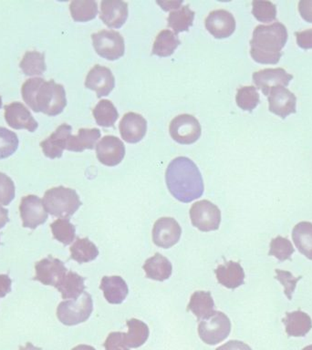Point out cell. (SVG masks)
<instances>
[{"label":"cell","mask_w":312,"mask_h":350,"mask_svg":"<svg viewBox=\"0 0 312 350\" xmlns=\"http://www.w3.org/2000/svg\"><path fill=\"white\" fill-rule=\"evenodd\" d=\"M167 187L179 202L188 204L204 193V182L196 163L187 157L174 159L166 172Z\"/></svg>","instance_id":"6da1fadb"},{"label":"cell","mask_w":312,"mask_h":350,"mask_svg":"<svg viewBox=\"0 0 312 350\" xmlns=\"http://www.w3.org/2000/svg\"><path fill=\"white\" fill-rule=\"evenodd\" d=\"M22 98L35 112H42L48 116H57L67 106L64 87L51 79L32 78L24 82L21 88Z\"/></svg>","instance_id":"7a4b0ae2"},{"label":"cell","mask_w":312,"mask_h":350,"mask_svg":"<svg viewBox=\"0 0 312 350\" xmlns=\"http://www.w3.org/2000/svg\"><path fill=\"white\" fill-rule=\"evenodd\" d=\"M287 30L281 22L259 25L250 40L252 59L260 64H276L282 57L281 49L287 41Z\"/></svg>","instance_id":"3957f363"},{"label":"cell","mask_w":312,"mask_h":350,"mask_svg":"<svg viewBox=\"0 0 312 350\" xmlns=\"http://www.w3.org/2000/svg\"><path fill=\"white\" fill-rule=\"evenodd\" d=\"M42 202L47 212L60 219L70 218L82 204L76 191L64 186L49 189Z\"/></svg>","instance_id":"277c9868"},{"label":"cell","mask_w":312,"mask_h":350,"mask_svg":"<svg viewBox=\"0 0 312 350\" xmlns=\"http://www.w3.org/2000/svg\"><path fill=\"white\" fill-rule=\"evenodd\" d=\"M93 310L92 295L84 292L77 299L63 301L57 308V317L65 325H76L87 321Z\"/></svg>","instance_id":"5b68a950"},{"label":"cell","mask_w":312,"mask_h":350,"mask_svg":"<svg viewBox=\"0 0 312 350\" xmlns=\"http://www.w3.org/2000/svg\"><path fill=\"white\" fill-rule=\"evenodd\" d=\"M230 332L231 322L226 314L220 311H213L198 325L200 338L208 345L220 343L229 336Z\"/></svg>","instance_id":"8992f818"},{"label":"cell","mask_w":312,"mask_h":350,"mask_svg":"<svg viewBox=\"0 0 312 350\" xmlns=\"http://www.w3.org/2000/svg\"><path fill=\"white\" fill-rule=\"evenodd\" d=\"M96 53L104 59H119L125 55V44L122 36L115 30H101L92 36Z\"/></svg>","instance_id":"52a82bcc"},{"label":"cell","mask_w":312,"mask_h":350,"mask_svg":"<svg viewBox=\"0 0 312 350\" xmlns=\"http://www.w3.org/2000/svg\"><path fill=\"white\" fill-rule=\"evenodd\" d=\"M192 224L202 232L216 231L221 221L219 208L207 200L194 202L190 209Z\"/></svg>","instance_id":"ba28073f"},{"label":"cell","mask_w":312,"mask_h":350,"mask_svg":"<svg viewBox=\"0 0 312 350\" xmlns=\"http://www.w3.org/2000/svg\"><path fill=\"white\" fill-rule=\"evenodd\" d=\"M169 133L178 144H193L201 136L202 128L198 120L193 115L181 114L170 123Z\"/></svg>","instance_id":"9c48e42d"},{"label":"cell","mask_w":312,"mask_h":350,"mask_svg":"<svg viewBox=\"0 0 312 350\" xmlns=\"http://www.w3.org/2000/svg\"><path fill=\"white\" fill-rule=\"evenodd\" d=\"M35 271L36 275L33 280L40 282L45 286H54L55 288H57L68 273L64 262L52 256H48L36 262Z\"/></svg>","instance_id":"30bf717a"},{"label":"cell","mask_w":312,"mask_h":350,"mask_svg":"<svg viewBox=\"0 0 312 350\" xmlns=\"http://www.w3.org/2000/svg\"><path fill=\"white\" fill-rule=\"evenodd\" d=\"M19 212L24 228L34 230L48 220L49 213L42 200L37 196H27L21 199Z\"/></svg>","instance_id":"8fae6325"},{"label":"cell","mask_w":312,"mask_h":350,"mask_svg":"<svg viewBox=\"0 0 312 350\" xmlns=\"http://www.w3.org/2000/svg\"><path fill=\"white\" fill-rule=\"evenodd\" d=\"M96 156L106 166H116L125 156V146L116 136H104L96 145Z\"/></svg>","instance_id":"7c38bea8"},{"label":"cell","mask_w":312,"mask_h":350,"mask_svg":"<svg viewBox=\"0 0 312 350\" xmlns=\"http://www.w3.org/2000/svg\"><path fill=\"white\" fill-rule=\"evenodd\" d=\"M181 234H182V229L174 218H160L153 226V243L159 247L168 249L177 245L180 240Z\"/></svg>","instance_id":"4fadbf2b"},{"label":"cell","mask_w":312,"mask_h":350,"mask_svg":"<svg viewBox=\"0 0 312 350\" xmlns=\"http://www.w3.org/2000/svg\"><path fill=\"white\" fill-rule=\"evenodd\" d=\"M297 98L294 93L283 86H276L271 89L268 95V109L272 113L285 119L289 114L296 113Z\"/></svg>","instance_id":"5bb4252c"},{"label":"cell","mask_w":312,"mask_h":350,"mask_svg":"<svg viewBox=\"0 0 312 350\" xmlns=\"http://www.w3.org/2000/svg\"><path fill=\"white\" fill-rule=\"evenodd\" d=\"M253 82L265 96L270 95L271 89L276 86H289L293 76L287 73L284 68H265L253 73Z\"/></svg>","instance_id":"9a60e30c"},{"label":"cell","mask_w":312,"mask_h":350,"mask_svg":"<svg viewBox=\"0 0 312 350\" xmlns=\"http://www.w3.org/2000/svg\"><path fill=\"white\" fill-rule=\"evenodd\" d=\"M5 120L15 130H27L34 133L38 127L34 117L24 104L15 101L5 106Z\"/></svg>","instance_id":"2e32d148"},{"label":"cell","mask_w":312,"mask_h":350,"mask_svg":"<svg viewBox=\"0 0 312 350\" xmlns=\"http://www.w3.org/2000/svg\"><path fill=\"white\" fill-rule=\"evenodd\" d=\"M205 29L216 38H226L235 32V21L229 11L213 10L205 21Z\"/></svg>","instance_id":"e0dca14e"},{"label":"cell","mask_w":312,"mask_h":350,"mask_svg":"<svg viewBox=\"0 0 312 350\" xmlns=\"http://www.w3.org/2000/svg\"><path fill=\"white\" fill-rule=\"evenodd\" d=\"M115 79L109 68L96 65L88 73L85 87L94 90L98 98L108 96L114 89Z\"/></svg>","instance_id":"ac0fdd59"},{"label":"cell","mask_w":312,"mask_h":350,"mask_svg":"<svg viewBox=\"0 0 312 350\" xmlns=\"http://www.w3.org/2000/svg\"><path fill=\"white\" fill-rule=\"evenodd\" d=\"M119 130L122 138L128 144L141 142L147 131V122L142 115L128 112L120 120Z\"/></svg>","instance_id":"d6986e66"},{"label":"cell","mask_w":312,"mask_h":350,"mask_svg":"<svg viewBox=\"0 0 312 350\" xmlns=\"http://www.w3.org/2000/svg\"><path fill=\"white\" fill-rule=\"evenodd\" d=\"M128 4L122 0H103L100 18L107 27L120 29L128 18Z\"/></svg>","instance_id":"ffe728a7"},{"label":"cell","mask_w":312,"mask_h":350,"mask_svg":"<svg viewBox=\"0 0 312 350\" xmlns=\"http://www.w3.org/2000/svg\"><path fill=\"white\" fill-rule=\"evenodd\" d=\"M71 131H73V128L70 125L63 123L45 141L41 142L40 147L44 155L49 159L62 157L63 150L67 148L68 139L71 135Z\"/></svg>","instance_id":"44dd1931"},{"label":"cell","mask_w":312,"mask_h":350,"mask_svg":"<svg viewBox=\"0 0 312 350\" xmlns=\"http://www.w3.org/2000/svg\"><path fill=\"white\" fill-rule=\"evenodd\" d=\"M218 283L229 289L242 286L245 281V272L239 262L229 261L218 265L216 269Z\"/></svg>","instance_id":"7402d4cb"},{"label":"cell","mask_w":312,"mask_h":350,"mask_svg":"<svg viewBox=\"0 0 312 350\" xmlns=\"http://www.w3.org/2000/svg\"><path fill=\"white\" fill-rule=\"evenodd\" d=\"M100 287L103 291L105 299L114 305L122 304L129 293L128 286L125 279L118 275L104 276L101 279Z\"/></svg>","instance_id":"603a6c76"},{"label":"cell","mask_w":312,"mask_h":350,"mask_svg":"<svg viewBox=\"0 0 312 350\" xmlns=\"http://www.w3.org/2000/svg\"><path fill=\"white\" fill-rule=\"evenodd\" d=\"M289 336H305L312 328V320L308 314L301 310L287 312L282 320Z\"/></svg>","instance_id":"cb8c5ba5"},{"label":"cell","mask_w":312,"mask_h":350,"mask_svg":"<svg viewBox=\"0 0 312 350\" xmlns=\"http://www.w3.org/2000/svg\"><path fill=\"white\" fill-rule=\"evenodd\" d=\"M99 129H79L77 135H70L66 150L70 152H82L85 150H93L101 138Z\"/></svg>","instance_id":"d4e9b609"},{"label":"cell","mask_w":312,"mask_h":350,"mask_svg":"<svg viewBox=\"0 0 312 350\" xmlns=\"http://www.w3.org/2000/svg\"><path fill=\"white\" fill-rule=\"evenodd\" d=\"M144 270L148 278L163 282L171 276L172 267L166 257L161 254H156L145 262Z\"/></svg>","instance_id":"484cf974"},{"label":"cell","mask_w":312,"mask_h":350,"mask_svg":"<svg viewBox=\"0 0 312 350\" xmlns=\"http://www.w3.org/2000/svg\"><path fill=\"white\" fill-rule=\"evenodd\" d=\"M213 308H215V302L210 292L196 291L191 297L187 310L194 314L198 321H201L215 311Z\"/></svg>","instance_id":"4316f807"},{"label":"cell","mask_w":312,"mask_h":350,"mask_svg":"<svg viewBox=\"0 0 312 350\" xmlns=\"http://www.w3.org/2000/svg\"><path fill=\"white\" fill-rule=\"evenodd\" d=\"M84 282L82 276L68 271L57 289L62 294L63 299H77L85 292Z\"/></svg>","instance_id":"83f0119b"},{"label":"cell","mask_w":312,"mask_h":350,"mask_svg":"<svg viewBox=\"0 0 312 350\" xmlns=\"http://www.w3.org/2000/svg\"><path fill=\"white\" fill-rule=\"evenodd\" d=\"M292 238L298 251L312 260V224L300 221L293 228Z\"/></svg>","instance_id":"f1b7e54d"},{"label":"cell","mask_w":312,"mask_h":350,"mask_svg":"<svg viewBox=\"0 0 312 350\" xmlns=\"http://www.w3.org/2000/svg\"><path fill=\"white\" fill-rule=\"evenodd\" d=\"M180 44L179 38L171 30H161L153 42L152 53L161 57L171 56Z\"/></svg>","instance_id":"f546056e"},{"label":"cell","mask_w":312,"mask_h":350,"mask_svg":"<svg viewBox=\"0 0 312 350\" xmlns=\"http://www.w3.org/2000/svg\"><path fill=\"white\" fill-rule=\"evenodd\" d=\"M196 13L191 10L189 5H182L178 10L172 11L167 18V25L174 29V34L188 31L189 27L194 23Z\"/></svg>","instance_id":"4dcf8cb0"},{"label":"cell","mask_w":312,"mask_h":350,"mask_svg":"<svg viewBox=\"0 0 312 350\" xmlns=\"http://www.w3.org/2000/svg\"><path fill=\"white\" fill-rule=\"evenodd\" d=\"M70 250L71 259L78 262L79 264L93 261L99 256L97 246L90 242L89 238L87 237L77 238Z\"/></svg>","instance_id":"1f68e13d"},{"label":"cell","mask_w":312,"mask_h":350,"mask_svg":"<svg viewBox=\"0 0 312 350\" xmlns=\"http://www.w3.org/2000/svg\"><path fill=\"white\" fill-rule=\"evenodd\" d=\"M128 333L125 334L126 344L129 347L137 349L142 346L149 338V327L141 320L133 319L126 322Z\"/></svg>","instance_id":"d6a6232c"},{"label":"cell","mask_w":312,"mask_h":350,"mask_svg":"<svg viewBox=\"0 0 312 350\" xmlns=\"http://www.w3.org/2000/svg\"><path fill=\"white\" fill-rule=\"evenodd\" d=\"M93 117L99 126L103 128L114 127L119 113L116 107L109 100H101L93 109Z\"/></svg>","instance_id":"836d02e7"},{"label":"cell","mask_w":312,"mask_h":350,"mask_svg":"<svg viewBox=\"0 0 312 350\" xmlns=\"http://www.w3.org/2000/svg\"><path fill=\"white\" fill-rule=\"evenodd\" d=\"M22 71L26 76H40L47 70L45 54L38 51H27L19 63Z\"/></svg>","instance_id":"e575fe53"},{"label":"cell","mask_w":312,"mask_h":350,"mask_svg":"<svg viewBox=\"0 0 312 350\" xmlns=\"http://www.w3.org/2000/svg\"><path fill=\"white\" fill-rule=\"evenodd\" d=\"M70 10L73 21L87 22L98 15V5L94 0H74L70 2Z\"/></svg>","instance_id":"d590c367"},{"label":"cell","mask_w":312,"mask_h":350,"mask_svg":"<svg viewBox=\"0 0 312 350\" xmlns=\"http://www.w3.org/2000/svg\"><path fill=\"white\" fill-rule=\"evenodd\" d=\"M51 228L55 239L64 245H70L75 239V226L68 219H57L51 224Z\"/></svg>","instance_id":"8d00e7d4"},{"label":"cell","mask_w":312,"mask_h":350,"mask_svg":"<svg viewBox=\"0 0 312 350\" xmlns=\"http://www.w3.org/2000/svg\"><path fill=\"white\" fill-rule=\"evenodd\" d=\"M235 101L241 109L252 111L260 103L257 88L254 86L241 87L237 90Z\"/></svg>","instance_id":"74e56055"},{"label":"cell","mask_w":312,"mask_h":350,"mask_svg":"<svg viewBox=\"0 0 312 350\" xmlns=\"http://www.w3.org/2000/svg\"><path fill=\"white\" fill-rule=\"evenodd\" d=\"M18 137L14 131L0 127V160L10 157L18 148Z\"/></svg>","instance_id":"f35d334b"},{"label":"cell","mask_w":312,"mask_h":350,"mask_svg":"<svg viewBox=\"0 0 312 350\" xmlns=\"http://www.w3.org/2000/svg\"><path fill=\"white\" fill-rule=\"evenodd\" d=\"M295 249L287 238L276 237L270 243V250L268 256L276 257L279 261L283 262L291 258Z\"/></svg>","instance_id":"ab89813d"},{"label":"cell","mask_w":312,"mask_h":350,"mask_svg":"<svg viewBox=\"0 0 312 350\" xmlns=\"http://www.w3.org/2000/svg\"><path fill=\"white\" fill-rule=\"evenodd\" d=\"M252 14L257 21L268 23L276 19V7L270 1L255 0L252 2Z\"/></svg>","instance_id":"60d3db41"},{"label":"cell","mask_w":312,"mask_h":350,"mask_svg":"<svg viewBox=\"0 0 312 350\" xmlns=\"http://www.w3.org/2000/svg\"><path fill=\"white\" fill-rule=\"evenodd\" d=\"M15 183L4 172H0V204H10L15 198Z\"/></svg>","instance_id":"b9f144b4"},{"label":"cell","mask_w":312,"mask_h":350,"mask_svg":"<svg viewBox=\"0 0 312 350\" xmlns=\"http://www.w3.org/2000/svg\"><path fill=\"white\" fill-rule=\"evenodd\" d=\"M276 279L281 282L282 286H284V293L287 299H292V295L294 293L298 282L300 280L302 276L295 278L289 271L276 269Z\"/></svg>","instance_id":"7bdbcfd3"},{"label":"cell","mask_w":312,"mask_h":350,"mask_svg":"<svg viewBox=\"0 0 312 350\" xmlns=\"http://www.w3.org/2000/svg\"><path fill=\"white\" fill-rule=\"evenodd\" d=\"M125 334L123 332H112L104 343L105 350H130L125 341Z\"/></svg>","instance_id":"ee69618b"},{"label":"cell","mask_w":312,"mask_h":350,"mask_svg":"<svg viewBox=\"0 0 312 350\" xmlns=\"http://www.w3.org/2000/svg\"><path fill=\"white\" fill-rule=\"evenodd\" d=\"M298 46L303 49H312V29L295 32Z\"/></svg>","instance_id":"f6af8a7d"},{"label":"cell","mask_w":312,"mask_h":350,"mask_svg":"<svg viewBox=\"0 0 312 350\" xmlns=\"http://www.w3.org/2000/svg\"><path fill=\"white\" fill-rule=\"evenodd\" d=\"M298 11L304 21L312 23V0H301L298 2Z\"/></svg>","instance_id":"bcb514c9"},{"label":"cell","mask_w":312,"mask_h":350,"mask_svg":"<svg viewBox=\"0 0 312 350\" xmlns=\"http://www.w3.org/2000/svg\"><path fill=\"white\" fill-rule=\"evenodd\" d=\"M216 350H252V349L242 341L230 340Z\"/></svg>","instance_id":"7dc6e473"},{"label":"cell","mask_w":312,"mask_h":350,"mask_svg":"<svg viewBox=\"0 0 312 350\" xmlns=\"http://www.w3.org/2000/svg\"><path fill=\"white\" fill-rule=\"evenodd\" d=\"M12 280L7 275H0V297H5L11 292Z\"/></svg>","instance_id":"c3c4849f"},{"label":"cell","mask_w":312,"mask_h":350,"mask_svg":"<svg viewBox=\"0 0 312 350\" xmlns=\"http://www.w3.org/2000/svg\"><path fill=\"white\" fill-rule=\"evenodd\" d=\"M183 1H172V2H157V4L160 5L161 8L164 10H178L180 8V5L183 4Z\"/></svg>","instance_id":"681fc988"},{"label":"cell","mask_w":312,"mask_h":350,"mask_svg":"<svg viewBox=\"0 0 312 350\" xmlns=\"http://www.w3.org/2000/svg\"><path fill=\"white\" fill-rule=\"evenodd\" d=\"M8 221H10V218H8V210L0 206V229H2Z\"/></svg>","instance_id":"f907efd6"},{"label":"cell","mask_w":312,"mask_h":350,"mask_svg":"<svg viewBox=\"0 0 312 350\" xmlns=\"http://www.w3.org/2000/svg\"><path fill=\"white\" fill-rule=\"evenodd\" d=\"M19 350H42L40 347L33 346L32 343L27 342L26 346L19 347Z\"/></svg>","instance_id":"816d5d0a"},{"label":"cell","mask_w":312,"mask_h":350,"mask_svg":"<svg viewBox=\"0 0 312 350\" xmlns=\"http://www.w3.org/2000/svg\"><path fill=\"white\" fill-rule=\"evenodd\" d=\"M71 350H96L94 347L92 346H88V345H79V346H77L74 347V349Z\"/></svg>","instance_id":"f5cc1de1"},{"label":"cell","mask_w":312,"mask_h":350,"mask_svg":"<svg viewBox=\"0 0 312 350\" xmlns=\"http://www.w3.org/2000/svg\"><path fill=\"white\" fill-rule=\"evenodd\" d=\"M302 350H312V345H309V346L304 347Z\"/></svg>","instance_id":"db71d44e"},{"label":"cell","mask_w":312,"mask_h":350,"mask_svg":"<svg viewBox=\"0 0 312 350\" xmlns=\"http://www.w3.org/2000/svg\"><path fill=\"white\" fill-rule=\"evenodd\" d=\"M2 108V97L0 96V109Z\"/></svg>","instance_id":"11a10c76"}]
</instances>
